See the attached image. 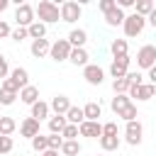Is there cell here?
Returning a JSON list of instances; mask_svg holds the SVG:
<instances>
[{
  "mask_svg": "<svg viewBox=\"0 0 156 156\" xmlns=\"http://www.w3.org/2000/svg\"><path fill=\"white\" fill-rule=\"evenodd\" d=\"M127 95H129L132 100L136 98L139 102H146V100H151V98L156 95V85H151V83H144V85H132Z\"/></svg>",
  "mask_w": 156,
  "mask_h": 156,
  "instance_id": "8",
  "label": "cell"
},
{
  "mask_svg": "<svg viewBox=\"0 0 156 156\" xmlns=\"http://www.w3.org/2000/svg\"><path fill=\"white\" fill-rule=\"evenodd\" d=\"M39 124H41L39 119H34V117H24L22 124H20V134L27 136V139H34L37 134H41V132H39Z\"/></svg>",
  "mask_w": 156,
  "mask_h": 156,
  "instance_id": "11",
  "label": "cell"
},
{
  "mask_svg": "<svg viewBox=\"0 0 156 156\" xmlns=\"http://www.w3.org/2000/svg\"><path fill=\"white\" fill-rule=\"evenodd\" d=\"M149 83H151V85H156V66H154V68H149Z\"/></svg>",
  "mask_w": 156,
  "mask_h": 156,
  "instance_id": "46",
  "label": "cell"
},
{
  "mask_svg": "<svg viewBox=\"0 0 156 156\" xmlns=\"http://www.w3.org/2000/svg\"><path fill=\"white\" fill-rule=\"evenodd\" d=\"M78 134H80V129H78V124H68L66 129H63V141H76L78 139Z\"/></svg>",
  "mask_w": 156,
  "mask_h": 156,
  "instance_id": "33",
  "label": "cell"
},
{
  "mask_svg": "<svg viewBox=\"0 0 156 156\" xmlns=\"http://www.w3.org/2000/svg\"><path fill=\"white\" fill-rule=\"evenodd\" d=\"M124 10H119V7H115V10H110L107 15H105V22L110 24V27H122L124 24Z\"/></svg>",
  "mask_w": 156,
  "mask_h": 156,
  "instance_id": "21",
  "label": "cell"
},
{
  "mask_svg": "<svg viewBox=\"0 0 156 156\" xmlns=\"http://www.w3.org/2000/svg\"><path fill=\"white\" fill-rule=\"evenodd\" d=\"M98 7H100V12H102V15H107L110 10H115V7H117V0H100V2H98Z\"/></svg>",
  "mask_w": 156,
  "mask_h": 156,
  "instance_id": "41",
  "label": "cell"
},
{
  "mask_svg": "<svg viewBox=\"0 0 156 156\" xmlns=\"http://www.w3.org/2000/svg\"><path fill=\"white\" fill-rule=\"evenodd\" d=\"M10 7V0H0V12H5Z\"/></svg>",
  "mask_w": 156,
  "mask_h": 156,
  "instance_id": "48",
  "label": "cell"
},
{
  "mask_svg": "<svg viewBox=\"0 0 156 156\" xmlns=\"http://www.w3.org/2000/svg\"><path fill=\"white\" fill-rule=\"evenodd\" d=\"M63 146V136L61 134H49V149L51 151H61Z\"/></svg>",
  "mask_w": 156,
  "mask_h": 156,
  "instance_id": "38",
  "label": "cell"
},
{
  "mask_svg": "<svg viewBox=\"0 0 156 156\" xmlns=\"http://www.w3.org/2000/svg\"><path fill=\"white\" fill-rule=\"evenodd\" d=\"M61 154H63V156H78V154H80V144H78V139H76V141H63Z\"/></svg>",
  "mask_w": 156,
  "mask_h": 156,
  "instance_id": "32",
  "label": "cell"
},
{
  "mask_svg": "<svg viewBox=\"0 0 156 156\" xmlns=\"http://www.w3.org/2000/svg\"><path fill=\"white\" fill-rule=\"evenodd\" d=\"M10 78L20 85V88H27V85H32L29 83V73H27V68H22V66H17V68H12L10 71Z\"/></svg>",
  "mask_w": 156,
  "mask_h": 156,
  "instance_id": "20",
  "label": "cell"
},
{
  "mask_svg": "<svg viewBox=\"0 0 156 156\" xmlns=\"http://www.w3.org/2000/svg\"><path fill=\"white\" fill-rule=\"evenodd\" d=\"M66 127H68L66 115H54V117H49V132H51V134H63Z\"/></svg>",
  "mask_w": 156,
  "mask_h": 156,
  "instance_id": "19",
  "label": "cell"
},
{
  "mask_svg": "<svg viewBox=\"0 0 156 156\" xmlns=\"http://www.w3.org/2000/svg\"><path fill=\"white\" fill-rule=\"evenodd\" d=\"M29 51H32V56H34V58H44V56H49L51 44H49V39H34V41H32V46H29Z\"/></svg>",
  "mask_w": 156,
  "mask_h": 156,
  "instance_id": "13",
  "label": "cell"
},
{
  "mask_svg": "<svg viewBox=\"0 0 156 156\" xmlns=\"http://www.w3.org/2000/svg\"><path fill=\"white\" fill-rule=\"evenodd\" d=\"M154 0H136V5H134V12L136 15H141V17H149L151 12H154Z\"/></svg>",
  "mask_w": 156,
  "mask_h": 156,
  "instance_id": "26",
  "label": "cell"
},
{
  "mask_svg": "<svg viewBox=\"0 0 156 156\" xmlns=\"http://www.w3.org/2000/svg\"><path fill=\"white\" fill-rule=\"evenodd\" d=\"M10 34H12V29H10V24L0 20V39H5V37H10Z\"/></svg>",
  "mask_w": 156,
  "mask_h": 156,
  "instance_id": "44",
  "label": "cell"
},
{
  "mask_svg": "<svg viewBox=\"0 0 156 156\" xmlns=\"http://www.w3.org/2000/svg\"><path fill=\"white\" fill-rule=\"evenodd\" d=\"M136 66L139 68H146V71L156 66V46L154 44H144L136 51Z\"/></svg>",
  "mask_w": 156,
  "mask_h": 156,
  "instance_id": "4",
  "label": "cell"
},
{
  "mask_svg": "<svg viewBox=\"0 0 156 156\" xmlns=\"http://www.w3.org/2000/svg\"><path fill=\"white\" fill-rule=\"evenodd\" d=\"M0 78L5 80V78H10V66H7V61H5V56L0 54Z\"/></svg>",
  "mask_w": 156,
  "mask_h": 156,
  "instance_id": "43",
  "label": "cell"
},
{
  "mask_svg": "<svg viewBox=\"0 0 156 156\" xmlns=\"http://www.w3.org/2000/svg\"><path fill=\"white\" fill-rule=\"evenodd\" d=\"M27 37H29V29H27V27H17V29H12V34H10L12 41H22V39H27Z\"/></svg>",
  "mask_w": 156,
  "mask_h": 156,
  "instance_id": "40",
  "label": "cell"
},
{
  "mask_svg": "<svg viewBox=\"0 0 156 156\" xmlns=\"http://www.w3.org/2000/svg\"><path fill=\"white\" fill-rule=\"evenodd\" d=\"M29 37H32V41H34V39H46V24L37 20V22L29 27Z\"/></svg>",
  "mask_w": 156,
  "mask_h": 156,
  "instance_id": "30",
  "label": "cell"
},
{
  "mask_svg": "<svg viewBox=\"0 0 156 156\" xmlns=\"http://www.w3.org/2000/svg\"><path fill=\"white\" fill-rule=\"evenodd\" d=\"M146 22H149V24H151V27L156 29V7H154V12H151V15L146 17Z\"/></svg>",
  "mask_w": 156,
  "mask_h": 156,
  "instance_id": "47",
  "label": "cell"
},
{
  "mask_svg": "<svg viewBox=\"0 0 156 156\" xmlns=\"http://www.w3.org/2000/svg\"><path fill=\"white\" fill-rule=\"evenodd\" d=\"M129 56H119V58H112V63H110V76L117 80V78H124L127 73H129Z\"/></svg>",
  "mask_w": 156,
  "mask_h": 156,
  "instance_id": "9",
  "label": "cell"
},
{
  "mask_svg": "<svg viewBox=\"0 0 156 156\" xmlns=\"http://www.w3.org/2000/svg\"><path fill=\"white\" fill-rule=\"evenodd\" d=\"M39 156H58V151H51V149H46L44 154H39Z\"/></svg>",
  "mask_w": 156,
  "mask_h": 156,
  "instance_id": "49",
  "label": "cell"
},
{
  "mask_svg": "<svg viewBox=\"0 0 156 156\" xmlns=\"http://www.w3.org/2000/svg\"><path fill=\"white\" fill-rule=\"evenodd\" d=\"M127 49H129L127 39H112V44H110V51H112V56H115V58H119V56H129V54H127Z\"/></svg>",
  "mask_w": 156,
  "mask_h": 156,
  "instance_id": "22",
  "label": "cell"
},
{
  "mask_svg": "<svg viewBox=\"0 0 156 156\" xmlns=\"http://www.w3.org/2000/svg\"><path fill=\"white\" fill-rule=\"evenodd\" d=\"M127 78H129V83H132V85H144V76H141L139 71H129V73H127Z\"/></svg>",
  "mask_w": 156,
  "mask_h": 156,
  "instance_id": "42",
  "label": "cell"
},
{
  "mask_svg": "<svg viewBox=\"0 0 156 156\" xmlns=\"http://www.w3.org/2000/svg\"><path fill=\"white\" fill-rule=\"evenodd\" d=\"M37 17H39V22H44V24H54V22L61 20V7H58L56 2H51V0H39V5H37Z\"/></svg>",
  "mask_w": 156,
  "mask_h": 156,
  "instance_id": "1",
  "label": "cell"
},
{
  "mask_svg": "<svg viewBox=\"0 0 156 156\" xmlns=\"http://www.w3.org/2000/svg\"><path fill=\"white\" fill-rule=\"evenodd\" d=\"M80 15H83V7H80V2H73V0H66V2H61V20H63V22L73 24L76 20H80Z\"/></svg>",
  "mask_w": 156,
  "mask_h": 156,
  "instance_id": "7",
  "label": "cell"
},
{
  "mask_svg": "<svg viewBox=\"0 0 156 156\" xmlns=\"http://www.w3.org/2000/svg\"><path fill=\"white\" fill-rule=\"evenodd\" d=\"M119 117H122V119H124V122H134V119H136V117H139V112H136V105H134V102H132V105H129V107H127V110H124V112H122V115H119Z\"/></svg>",
  "mask_w": 156,
  "mask_h": 156,
  "instance_id": "36",
  "label": "cell"
},
{
  "mask_svg": "<svg viewBox=\"0 0 156 156\" xmlns=\"http://www.w3.org/2000/svg\"><path fill=\"white\" fill-rule=\"evenodd\" d=\"M71 51H73V46L68 44V39H56V41L51 44L49 56H51L56 63H61V61H68V58H71Z\"/></svg>",
  "mask_w": 156,
  "mask_h": 156,
  "instance_id": "5",
  "label": "cell"
},
{
  "mask_svg": "<svg viewBox=\"0 0 156 156\" xmlns=\"http://www.w3.org/2000/svg\"><path fill=\"white\" fill-rule=\"evenodd\" d=\"M144 27H146V17H141V15H136V12L127 15V17H124V24H122V29H124V37H127V39L139 37V34L144 32Z\"/></svg>",
  "mask_w": 156,
  "mask_h": 156,
  "instance_id": "3",
  "label": "cell"
},
{
  "mask_svg": "<svg viewBox=\"0 0 156 156\" xmlns=\"http://www.w3.org/2000/svg\"><path fill=\"white\" fill-rule=\"evenodd\" d=\"M32 149H34L37 154H44V151L49 149V136H44V134H37V136L32 139Z\"/></svg>",
  "mask_w": 156,
  "mask_h": 156,
  "instance_id": "31",
  "label": "cell"
},
{
  "mask_svg": "<svg viewBox=\"0 0 156 156\" xmlns=\"http://www.w3.org/2000/svg\"><path fill=\"white\" fill-rule=\"evenodd\" d=\"M49 105H51L54 115H66V112L71 110V100H68L66 95H56V98H54V100H51Z\"/></svg>",
  "mask_w": 156,
  "mask_h": 156,
  "instance_id": "16",
  "label": "cell"
},
{
  "mask_svg": "<svg viewBox=\"0 0 156 156\" xmlns=\"http://www.w3.org/2000/svg\"><path fill=\"white\" fill-rule=\"evenodd\" d=\"M15 22H17V27H27L29 29L37 22V7L29 5V2H20L17 10H15Z\"/></svg>",
  "mask_w": 156,
  "mask_h": 156,
  "instance_id": "2",
  "label": "cell"
},
{
  "mask_svg": "<svg viewBox=\"0 0 156 156\" xmlns=\"http://www.w3.org/2000/svg\"><path fill=\"white\" fill-rule=\"evenodd\" d=\"M129 88H132V83H129V78H127V76H124V78L112 80V90H115V95H127V93H129Z\"/></svg>",
  "mask_w": 156,
  "mask_h": 156,
  "instance_id": "29",
  "label": "cell"
},
{
  "mask_svg": "<svg viewBox=\"0 0 156 156\" xmlns=\"http://www.w3.org/2000/svg\"><path fill=\"white\" fill-rule=\"evenodd\" d=\"M20 100L24 102V105H34V102H39V88L37 85H27V88H22L20 90Z\"/></svg>",
  "mask_w": 156,
  "mask_h": 156,
  "instance_id": "15",
  "label": "cell"
},
{
  "mask_svg": "<svg viewBox=\"0 0 156 156\" xmlns=\"http://www.w3.org/2000/svg\"><path fill=\"white\" fill-rule=\"evenodd\" d=\"M119 144H122L119 136H100V149L102 151H117Z\"/></svg>",
  "mask_w": 156,
  "mask_h": 156,
  "instance_id": "27",
  "label": "cell"
},
{
  "mask_svg": "<svg viewBox=\"0 0 156 156\" xmlns=\"http://www.w3.org/2000/svg\"><path fill=\"white\" fill-rule=\"evenodd\" d=\"M85 41H88V32H85V29H71L68 44H71L73 49H85Z\"/></svg>",
  "mask_w": 156,
  "mask_h": 156,
  "instance_id": "14",
  "label": "cell"
},
{
  "mask_svg": "<svg viewBox=\"0 0 156 156\" xmlns=\"http://www.w3.org/2000/svg\"><path fill=\"white\" fill-rule=\"evenodd\" d=\"M12 149H15V141H12V136H2V134H0V156H7Z\"/></svg>",
  "mask_w": 156,
  "mask_h": 156,
  "instance_id": "34",
  "label": "cell"
},
{
  "mask_svg": "<svg viewBox=\"0 0 156 156\" xmlns=\"http://www.w3.org/2000/svg\"><path fill=\"white\" fill-rule=\"evenodd\" d=\"M88 58H90V56H88V51H85V49H73L68 61H71L73 66H83V68H85V66H88Z\"/></svg>",
  "mask_w": 156,
  "mask_h": 156,
  "instance_id": "25",
  "label": "cell"
},
{
  "mask_svg": "<svg viewBox=\"0 0 156 156\" xmlns=\"http://www.w3.org/2000/svg\"><path fill=\"white\" fill-rule=\"evenodd\" d=\"M15 129H17L15 117H0V134H2V136H12Z\"/></svg>",
  "mask_w": 156,
  "mask_h": 156,
  "instance_id": "28",
  "label": "cell"
},
{
  "mask_svg": "<svg viewBox=\"0 0 156 156\" xmlns=\"http://www.w3.org/2000/svg\"><path fill=\"white\" fill-rule=\"evenodd\" d=\"M134 5H136V0H117L119 10H127V7H134Z\"/></svg>",
  "mask_w": 156,
  "mask_h": 156,
  "instance_id": "45",
  "label": "cell"
},
{
  "mask_svg": "<svg viewBox=\"0 0 156 156\" xmlns=\"http://www.w3.org/2000/svg\"><path fill=\"white\" fill-rule=\"evenodd\" d=\"M0 90H7V93H17V95H20V90H22V88H20V85H17L12 78H5V80L0 83Z\"/></svg>",
  "mask_w": 156,
  "mask_h": 156,
  "instance_id": "35",
  "label": "cell"
},
{
  "mask_svg": "<svg viewBox=\"0 0 156 156\" xmlns=\"http://www.w3.org/2000/svg\"><path fill=\"white\" fill-rule=\"evenodd\" d=\"M49 112H51V105L49 102H44V100H39V102H34L32 105V115L29 117H34V119H49Z\"/></svg>",
  "mask_w": 156,
  "mask_h": 156,
  "instance_id": "18",
  "label": "cell"
},
{
  "mask_svg": "<svg viewBox=\"0 0 156 156\" xmlns=\"http://www.w3.org/2000/svg\"><path fill=\"white\" fill-rule=\"evenodd\" d=\"M117 134H119L117 122H105L102 124V136H117Z\"/></svg>",
  "mask_w": 156,
  "mask_h": 156,
  "instance_id": "37",
  "label": "cell"
},
{
  "mask_svg": "<svg viewBox=\"0 0 156 156\" xmlns=\"http://www.w3.org/2000/svg\"><path fill=\"white\" fill-rule=\"evenodd\" d=\"M129 105H132V98H129V95H115L112 102H110V107H112V112H115L117 117H119Z\"/></svg>",
  "mask_w": 156,
  "mask_h": 156,
  "instance_id": "17",
  "label": "cell"
},
{
  "mask_svg": "<svg viewBox=\"0 0 156 156\" xmlns=\"http://www.w3.org/2000/svg\"><path fill=\"white\" fill-rule=\"evenodd\" d=\"M83 115H85V119H88V122H98V117L102 115L100 102H88V105L83 107Z\"/></svg>",
  "mask_w": 156,
  "mask_h": 156,
  "instance_id": "23",
  "label": "cell"
},
{
  "mask_svg": "<svg viewBox=\"0 0 156 156\" xmlns=\"http://www.w3.org/2000/svg\"><path fill=\"white\" fill-rule=\"evenodd\" d=\"M66 119H68V124H83L85 122V115H83V107H76V105H71V110L66 112Z\"/></svg>",
  "mask_w": 156,
  "mask_h": 156,
  "instance_id": "24",
  "label": "cell"
},
{
  "mask_svg": "<svg viewBox=\"0 0 156 156\" xmlns=\"http://www.w3.org/2000/svg\"><path fill=\"white\" fill-rule=\"evenodd\" d=\"M83 78H85V83H90V85H100V83L105 80V71H102L100 66H95V63H88V66L83 68Z\"/></svg>",
  "mask_w": 156,
  "mask_h": 156,
  "instance_id": "10",
  "label": "cell"
},
{
  "mask_svg": "<svg viewBox=\"0 0 156 156\" xmlns=\"http://www.w3.org/2000/svg\"><path fill=\"white\" fill-rule=\"evenodd\" d=\"M78 129H80V136H90V139H100L102 136V124L100 122H88L85 119Z\"/></svg>",
  "mask_w": 156,
  "mask_h": 156,
  "instance_id": "12",
  "label": "cell"
},
{
  "mask_svg": "<svg viewBox=\"0 0 156 156\" xmlns=\"http://www.w3.org/2000/svg\"><path fill=\"white\" fill-rule=\"evenodd\" d=\"M17 98H20L17 93H7V90H0V105H5V107H7V105H15V100H17Z\"/></svg>",
  "mask_w": 156,
  "mask_h": 156,
  "instance_id": "39",
  "label": "cell"
},
{
  "mask_svg": "<svg viewBox=\"0 0 156 156\" xmlns=\"http://www.w3.org/2000/svg\"><path fill=\"white\" fill-rule=\"evenodd\" d=\"M141 139H144V127H141V122H139V119L127 122V127H124V141H127L129 146H139Z\"/></svg>",
  "mask_w": 156,
  "mask_h": 156,
  "instance_id": "6",
  "label": "cell"
}]
</instances>
